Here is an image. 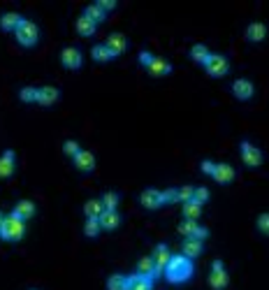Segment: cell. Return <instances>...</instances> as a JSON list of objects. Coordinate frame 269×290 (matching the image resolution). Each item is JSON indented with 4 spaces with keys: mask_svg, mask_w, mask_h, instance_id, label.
<instances>
[{
    "mask_svg": "<svg viewBox=\"0 0 269 290\" xmlns=\"http://www.w3.org/2000/svg\"><path fill=\"white\" fill-rule=\"evenodd\" d=\"M105 44L109 47V51H112L114 56H118V54H123V51H126L128 40H126V35H121V33H112V35L107 37Z\"/></svg>",
    "mask_w": 269,
    "mask_h": 290,
    "instance_id": "cell-14",
    "label": "cell"
},
{
    "mask_svg": "<svg viewBox=\"0 0 269 290\" xmlns=\"http://www.w3.org/2000/svg\"><path fill=\"white\" fill-rule=\"evenodd\" d=\"M77 30H79L82 35H93V33H95V21L88 19L86 14H82L77 19Z\"/></svg>",
    "mask_w": 269,
    "mask_h": 290,
    "instance_id": "cell-24",
    "label": "cell"
},
{
    "mask_svg": "<svg viewBox=\"0 0 269 290\" xmlns=\"http://www.w3.org/2000/svg\"><path fill=\"white\" fill-rule=\"evenodd\" d=\"M97 5H100L102 10H112V7H116V3H114V0H97Z\"/></svg>",
    "mask_w": 269,
    "mask_h": 290,
    "instance_id": "cell-41",
    "label": "cell"
},
{
    "mask_svg": "<svg viewBox=\"0 0 269 290\" xmlns=\"http://www.w3.org/2000/svg\"><path fill=\"white\" fill-rule=\"evenodd\" d=\"M165 276H167L172 283H183V281H188L193 276V260L186 258L183 253L172 255L167 267H165Z\"/></svg>",
    "mask_w": 269,
    "mask_h": 290,
    "instance_id": "cell-1",
    "label": "cell"
},
{
    "mask_svg": "<svg viewBox=\"0 0 269 290\" xmlns=\"http://www.w3.org/2000/svg\"><path fill=\"white\" fill-rule=\"evenodd\" d=\"M139 60H142V65H149V63L153 60V56L149 54V51H142V54H139Z\"/></svg>",
    "mask_w": 269,
    "mask_h": 290,
    "instance_id": "cell-42",
    "label": "cell"
},
{
    "mask_svg": "<svg viewBox=\"0 0 269 290\" xmlns=\"http://www.w3.org/2000/svg\"><path fill=\"white\" fill-rule=\"evenodd\" d=\"M21 19H23V16H21L19 12H5V14L0 16V26H3L5 30H10V28L16 30V26L21 24Z\"/></svg>",
    "mask_w": 269,
    "mask_h": 290,
    "instance_id": "cell-23",
    "label": "cell"
},
{
    "mask_svg": "<svg viewBox=\"0 0 269 290\" xmlns=\"http://www.w3.org/2000/svg\"><path fill=\"white\" fill-rule=\"evenodd\" d=\"M84 14H86L88 19H93V21H95V24H97V21H100V19H105V10H102V7L97 5V3H93V5H88Z\"/></svg>",
    "mask_w": 269,
    "mask_h": 290,
    "instance_id": "cell-30",
    "label": "cell"
},
{
    "mask_svg": "<svg viewBox=\"0 0 269 290\" xmlns=\"http://www.w3.org/2000/svg\"><path fill=\"white\" fill-rule=\"evenodd\" d=\"M209 54H211V51H209L204 44H193V49H190V56H193L198 63H204V60L209 58Z\"/></svg>",
    "mask_w": 269,
    "mask_h": 290,
    "instance_id": "cell-29",
    "label": "cell"
},
{
    "mask_svg": "<svg viewBox=\"0 0 269 290\" xmlns=\"http://www.w3.org/2000/svg\"><path fill=\"white\" fill-rule=\"evenodd\" d=\"M61 60L65 68H79L82 65V51L77 49V47H65L61 51Z\"/></svg>",
    "mask_w": 269,
    "mask_h": 290,
    "instance_id": "cell-7",
    "label": "cell"
},
{
    "mask_svg": "<svg viewBox=\"0 0 269 290\" xmlns=\"http://www.w3.org/2000/svg\"><path fill=\"white\" fill-rule=\"evenodd\" d=\"M200 253H202V239H195V237H186V241H183V255L193 260L195 255H200Z\"/></svg>",
    "mask_w": 269,
    "mask_h": 290,
    "instance_id": "cell-20",
    "label": "cell"
},
{
    "mask_svg": "<svg viewBox=\"0 0 269 290\" xmlns=\"http://www.w3.org/2000/svg\"><path fill=\"white\" fill-rule=\"evenodd\" d=\"M213 167H216V163H211V160H202V172L213 174Z\"/></svg>",
    "mask_w": 269,
    "mask_h": 290,
    "instance_id": "cell-40",
    "label": "cell"
},
{
    "mask_svg": "<svg viewBox=\"0 0 269 290\" xmlns=\"http://www.w3.org/2000/svg\"><path fill=\"white\" fill-rule=\"evenodd\" d=\"M14 172V151H5L0 155V176H10Z\"/></svg>",
    "mask_w": 269,
    "mask_h": 290,
    "instance_id": "cell-21",
    "label": "cell"
},
{
    "mask_svg": "<svg viewBox=\"0 0 269 290\" xmlns=\"http://www.w3.org/2000/svg\"><path fill=\"white\" fill-rule=\"evenodd\" d=\"M153 262H156V267L160 272H165V267H167V262H169V258H172V253H169V249H167V244H158L156 249H153Z\"/></svg>",
    "mask_w": 269,
    "mask_h": 290,
    "instance_id": "cell-9",
    "label": "cell"
},
{
    "mask_svg": "<svg viewBox=\"0 0 269 290\" xmlns=\"http://www.w3.org/2000/svg\"><path fill=\"white\" fill-rule=\"evenodd\" d=\"M84 211H86L88 218H100L102 211H105V205H102V200H88L84 205Z\"/></svg>",
    "mask_w": 269,
    "mask_h": 290,
    "instance_id": "cell-25",
    "label": "cell"
},
{
    "mask_svg": "<svg viewBox=\"0 0 269 290\" xmlns=\"http://www.w3.org/2000/svg\"><path fill=\"white\" fill-rule=\"evenodd\" d=\"M193 186H181L179 188V200L181 202H188V200H193Z\"/></svg>",
    "mask_w": 269,
    "mask_h": 290,
    "instance_id": "cell-39",
    "label": "cell"
},
{
    "mask_svg": "<svg viewBox=\"0 0 269 290\" xmlns=\"http://www.w3.org/2000/svg\"><path fill=\"white\" fill-rule=\"evenodd\" d=\"M33 290H35V288H33Z\"/></svg>",
    "mask_w": 269,
    "mask_h": 290,
    "instance_id": "cell-44",
    "label": "cell"
},
{
    "mask_svg": "<svg viewBox=\"0 0 269 290\" xmlns=\"http://www.w3.org/2000/svg\"><path fill=\"white\" fill-rule=\"evenodd\" d=\"M3 218H5V216H3V211H0V223H3Z\"/></svg>",
    "mask_w": 269,
    "mask_h": 290,
    "instance_id": "cell-43",
    "label": "cell"
},
{
    "mask_svg": "<svg viewBox=\"0 0 269 290\" xmlns=\"http://www.w3.org/2000/svg\"><path fill=\"white\" fill-rule=\"evenodd\" d=\"M228 281H230V276H228V272L223 270V262L213 260L211 276H209V285H211L213 290H221V288H225V285H228Z\"/></svg>",
    "mask_w": 269,
    "mask_h": 290,
    "instance_id": "cell-5",
    "label": "cell"
},
{
    "mask_svg": "<svg viewBox=\"0 0 269 290\" xmlns=\"http://www.w3.org/2000/svg\"><path fill=\"white\" fill-rule=\"evenodd\" d=\"M137 274L149 276V279H153V281H156L158 276L163 274V272H160V270H158V267H156V262H153V258H151V255H146V258H142V260H139V265H137Z\"/></svg>",
    "mask_w": 269,
    "mask_h": 290,
    "instance_id": "cell-8",
    "label": "cell"
},
{
    "mask_svg": "<svg viewBox=\"0 0 269 290\" xmlns=\"http://www.w3.org/2000/svg\"><path fill=\"white\" fill-rule=\"evenodd\" d=\"M213 179L221 181V184H228V181L234 179V167L228 165V163H218V165L213 167Z\"/></svg>",
    "mask_w": 269,
    "mask_h": 290,
    "instance_id": "cell-16",
    "label": "cell"
},
{
    "mask_svg": "<svg viewBox=\"0 0 269 290\" xmlns=\"http://www.w3.org/2000/svg\"><path fill=\"white\" fill-rule=\"evenodd\" d=\"M23 235H26V220L21 216H16L14 211L7 214L3 218V223H0V237L7 241H19Z\"/></svg>",
    "mask_w": 269,
    "mask_h": 290,
    "instance_id": "cell-2",
    "label": "cell"
},
{
    "mask_svg": "<svg viewBox=\"0 0 269 290\" xmlns=\"http://www.w3.org/2000/svg\"><path fill=\"white\" fill-rule=\"evenodd\" d=\"M204 68L211 77H223L230 70V60L223 54H209V58L204 60Z\"/></svg>",
    "mask_w": 269,
    "mask_h": 290,
    "instance_id": "cell-4",
    "label": "cell"
},
{
    "mask_svg": "<svg viewBox=\"0 0 269 290\" xmlns=\"http://www.w3.org/2000/svg\"><path fill=\"white\" fill-rule=\"evenodd\" d=\"M160 195H163V202H177L179 200V188L160 190Z\"/></svg>",
    "mask_w": 269,
    "mask_h": 290,
    "instance_id": "cell-37",
    "label": "cell"
},
{
    "mask_svg": "<svg viewBox=\"0 0 269 290\" xmlns=\"http://www.w3.org/2000/svg\"><path fill=\"white\" fill-rule=\"evenodd\" d=\"M63 149H65V153H70L72 158H75L79 151H82V146H79V142H75V140H67L65 144H63Z\"/></svg>",
    "mask_w": 269,
    "mask_h": 290,
    "instance_id": "cell-35",
    "label": "cell"
},
{
    "mask_svg": "<svg viewBox=\"0 0 269 290\" xmlns=\"http://www.w3.org/2000/svg\"><path fill=\"white\" fill-rule=\"evenodd\" d=\"M107 288H109V290H126L128 288V276L112 274L109 279H107Z\"/></svg>",
    "mask_w": 269,
    "mask_h": 290,
    "instance_id": "cell-27",
    "label": "cell"
},
{
    "mask_svg": "<svg viewBox=\"0 0 269 290\" xmlns=\"http://www.w3.org/2000/svg\"><path fill=\"white\" fill-rule=\"evenodd\" d=\"M93 58L95 60H109V58H114V54L109 51L107 44H95L93 47Z\"/></svg>",
    "mask_w": 269,
    "mask_h": 290,
    "instance_id": "cell-28",
    "label": "cell"
},
{
    "mask_svg": "<svg viewBox=\"0 0 269 290\" xmlns=\"http://www.w3.org/2000/svg\"><path fill=\"white\" fill-rule=\"evenodd\" d=\"M193 200H198L200 205H202V202H207L209 200V190L204 188V186H198V188L193 190Z\"/></svg>",
    "mask_w": 269,
    "mask_h": 290,
    "instance_id": "cell-36",
    "label": "cell"
},
{
    "mask_svg": "<svg viewBox=\"0 0 269 290\" xmlns=\"http://www.w3.org/2000/svg\"><path fill=\"white\" fill-rule=\"evenodd\" d=\"M264 35H267V26H264L262 21H253V24H249V28H246V37L253 42L264 40Z\"/></svg>",
    "mask_w": 269,
    "mask_h": 290,
    "instance_id": "cell-19",
    "label": "cell"
},
{
    "mask_svg": "<svg viewBox=\"0 0 269 290\" xmlns=\"http://www.w3.org/2000/svg\"><path fill=\"white\" fill-rule=\"evenodd\" d=\"M118 223H121V216H118L116 209H105L100 216V225L105 228V230H114V228H118Z\"/></svg>",
    "mask_w": 269,
    "mask_h": 290,
    "instance_id": "cell-17",
    "label": "cell"
},
{
    "mask_svg": "<svg viewBox=\"0 0 269 290\" xmlns=\"http://www.w3.org/2000/svg\"><path fill=\"white\" fill-rule=\"evenodd\" d=\"M146 68H149V72L156 77H163V75H167V72H172V65H169L165 58H158V56H153V60Z\"/></svg>",
    "mask_w": 269,
    "mask_h": 290,
    "instance_id": "cell-18",
    "label": "cell"
},
{
    "mask_svg": "<svg viewBox=\"0 0 269 290\" xmlns=\"http://www.w3.org/2000/svg\"><path fill=\"white\" fill-rule=\"evenodd\" d=\"M100 230H102L100 218H86V225H84V232H86L88 237H95Z\"/></svg>",
    "mask_w": 269,
    "mask_h": 290,
    "instance_id": "cell-32",
    "label": "cell"
},
{
    "mask_svg": "<svg viewBox=\"0 0 269 290\" xmlns=\"http://www.w3.org/2000/svg\"><path fill=\"white\" fill-rule=\"evenodd\" d=\"M19 95H21V100L23 102H33V100H37V88H33V86H23Z\"/></svg>",
    "mask_w": 269,
    "mask_h": 290,
    "instance_id": "cell-34",
    "label": "cell"
},
{
    "mask_svg": "<svg viewBox=\"0 0 269 290\" xmlns=\"http://www.w3.org/2000/svg\"><path fill=\"white\" fill-rule=\"evenodd\" d=\"M75 165L79 167L82 172H91L93 167H95V155L91 153V151H86V149H82L79 153L75 155Z\"/></svg>",
    "mask_w": 269,
    "mask_h": 290,
    "instance_id": "cell-10",
    "label": "cell"
},
{
    "mask_svg": "<svg viewBox=\"0 0 269 290\" xmlns=\"http://www.w3.org/2000/svg\"><path fill=\"white\" fill-rule=\"evenodd\" d=\"M232 93L237 95L239 100H249L251 95H253V81L251 79H237L232 84Z\"/></svg>",
    "mask_w": 269,
    "mask_h": 290,
    "instance_id": "cell-12",
    "label": "cell"
},
{
    "mask_svg": "<svg viewBox=\"0 0 269 290\" xmlns=\"http://www.w3.org/2000/svg\"><path fill=\"white\" fill-rule=\"evenodd\" d=\"M258 228H260V232L269 235V211H264V214L258 216Z\"/></svg>",
    "mask_w": 269,
    "mask_h": 290,
    "instance_id": "cell-38",
    "label": "cell"
},
{
    "mask_svg": "<svg viewBox=\"0 0 269 290\" xmlns=\"http://www.w3.org/2000/svg\"><path fill=\"white\" fill-rule=\"evenodd\" d=\"M241 158H244L246 165L251 167H258L260 163H262V151L258 149V146L253 144V142H241Z\"/></svg>",
    "mask_w": 269,
    "mask_h": 290,
    "instance_id": "cell-6",
    "label": "cell"
},
{
    "mask_svg": "<svg viewBox=\"0 0 269 290\" xmlns=\"http://www.w3.org/2000/svg\"><path fill=\"white\" fill-rule=\"evenodd\" d=\"M198 228H200V225H198V220H190V218H186L181 225H179V232H181V235H186V237H193Z\"/></svg>",
    "mask_w": 269,
    "mask_h": 290,
    "instance_id": "cell-31",
    "label": "cell"
},
{
    "mask_svg": "<svg viewBox=\"0 0 269 290\" xmlns=\"http://www.w3.org/2000/svg\"><path fill=\"white\" fill-rule=\"evenodd\" d=\"M142 205L146 207V209H156V207H160L163 205V195H160V190H156V188H146V190H142Z\"/></svg>",
    "mask_w": 269,
    "mask_h": 290,
    "instance_id": "cell-11",
    "label": "cell"
},
{
    "mask_svg": "<svg viewBox=\"0 0 269 290\" xmlns=\"http://www.w3.org/2000/svg\"><path fill=\"white\" fill-rule=\"evenodd\" d=\"M126 290H153V279L142 276V274H132V276H128Z\"/></svg>",
    "mask_w": 269,
    "mask_h": 290,
    "instance_id": "cell-13",
    "label": "cell"
},
{
    "mask_svg": "<svg viewBox=\"0 0 269 290\" xmlns=\"http://www.w3.org/2000/svg\"><path fill=\"white\" fill-rule=\"evenodd\" d=\"M102 205H105V209H116L118 195H116V193H112V190H107L105 195H102Z\"/></svg>",
    "mask_w": 269,
    "mask_h": 290,
    "instance_id": "cell-33",
    "label": "cell"
},
{
    "mask_svg": "<svg viewBox=\"0 0 269 290\" xmlns=\"http://www.w3.org/2000/svg\"><path fill=\"white\" fill-rule=\"evenodd\" d=\"M14 33H16V40L23 47H33L37 42V26L31 19H21V24L16 26Z\"/></svg>",
    "mask_w": 269,
    "mask_h": 290,
    "instance_id": "cell-3",
    "label": "cell"
},
{
    "mask_svg": "<svg viewBox=\"0 0 269 290\" xmlns=\"http://www.w3.org/2000/svg\"><path fill=\"white\" fill-rule=\"evenodd\" d=\"M14 214H16V216H21L23 220H26V218H31V216L35 214V205H33L31 200H19V202L14 205Z\"/></svg>",
    "mask_w": 269,
    "mask_h": 290,
    "instance_id": "cell-22",
    "label": "cell"
},
{
    "mask_svg": "<svg viewBox=\"0 0 269 290\" xmlns=\"http://www.w3.org/2000/svg\"><path fill=\"white\" fill-rule=\"evenodd\" d=\"M200 214H202V205H200L198 200H188V202H183V216H186V218L195 220Z\"/></svg>",
    "mask_w": 269,
    "mask_h": 290,
    "instance_id": "cell-26",
    "label": "cell"
},
{
    "mask_svg": "<svg viewBox=\"0 0 269 290\" xmlns=\"http://www.w3.org/2000/svg\"><path fill=\"white\" fill-rule=\"evenodd\" d=\"M58 88L56 86H42V88H37V102L40 105H54V102L58 100Z\"/></svg>",
    "mask_w": 269,
    "mask_h": 290,
    "instance_id": "cell-15",
    "label": "cell"
}]
</instances>
